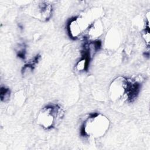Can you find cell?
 Here are the masks:
<instances>
[{
    "mask_svg": "<svg viewBox=\"0 0 150 150\" xmlns=\"http://www.w3.org/2000/svg\"><path fill=\"white\" fill-rule=\"evenodd\" d=\"M110 121L104 115L93 112L90 114L80 128V135L83 137L98 138L103 136L108 129Z\"/></svg>",
    "mask_w": 150,
    "mask_h": 150,
    "instance_id": "6da1fadb",
    "label": "cell"
},
{
    "mask_svg": "<svg viewBox=\"0 0 150 150\" xmlns=\"http://www.w3.org/2000/svg\"><path fill=\"white\" fill-rule=\"evenodd\" d=\"M64 115L63 109L57 104H49L42 108L37 116V123L42 128L50 129L55 127Z\"/></svg>",
    "mask_w": 150,
    "mask_h": 150,
    "instance_id": "7a4b0ae2",
    "label": "cell"
},
{
    "mask_svg": "<svg viewBox=\"0 0 150 150\" xmlns=\"http://www.w3.org/2000/svg\"><path fill=\"white\" fill-rule=\"evenodd\" d=\"M129 79L118 77L115 79L110 84L109 93L110 98L113 101L127 99Z\"/></svg>",
    "mask_w": 150,
    "mask_h": 150,
    "instance_id": "3957f363",
    "label": "cell"
},
{
    "mask_svg": "<svg viewBox=\"0 0 150 150\" xmlns=\"http://www.w3.org/2000/svg\"><path fill=\"white\" fill-rule=\"evenodd\" d=\"M90 25L84 17L77 16L71 19L67 24V31L69 36L74 39L79 38L89 28Z\"/></svg>",
    "mask_w": 150,
    "mask_h": 150,
    "instance_id": "277c9868",
    "label": "cell"
},
{
    "mask_svg": "<svg viewBox=\"0 0 150 150\" xmlns=\"http://www.w3.org/2000/svg\"><path fill=\"white\" fill-rule=\"evenodd\" d=\"M52 13V6L47 2H42L38 5V18L42 21H48Z\"/></svg>",
    "mask_w": 150,
    "mask_h": 150,
    "instance_id": "5b68a950",
    "label": "cell"
},
{
    "mask_svg": "<svg viewBox=\"0 0 150 150\" xmlns=\"http://www.w3.org/2000/svg\"><path fill=\"white\" fill-rule=\"evenodd\" d=\"M40 57V56L39 54H37L33 59H32L30 62H29L28 63L26 64L22 69V74H28L30 72H32V70L34 69L35 65L38 63Z\"/></svg>",
    "mask_w": 150,
    "mask_h": 150,
    "instance_id": "8992f818",
    "label": "cell"
},
{
    "mask_svg": "<svg viewBox=\"0 0 150 150\" xmlns=\"http://www.w3.org/2000/svg\"><path fill=\"white\" fill-rule=\"evenodd\" d=\"M0 95H1V101L4 102H6L9 100L10 97L11 91L8 88L6 87H1Z\"/></svg>",
    "mask_w": 150,
    "mask_h": 150,
    "instance_id": "52a82bcc",
    "label": "cell"
},
{
    "mask_svg": "<svg viewBox=\"0 0 150 150\" xmlns=\"http://www.w3.org/2000/svg\"><path fill=\"white\" fill-rule=\"evenodd\" d=\"M25 54H26V50H25V47L23 45H21L18 50H17V56L19 58L22 59H25Z\"/></svg>",
    "mask_w": 150,
    "mask_h": 150,
    "instance_id": "ba28073f",
    "label": "cell"
},
{
    "mask_svg": "<svg viewBox=\"0 0 150 150\" xmlns=\"http://www.w3.org/2000/svg\"><path fill=\"white\" fill-rule=\"evenodd\" d=\"M143 37L145 41V43H146L147 46H149V40H150V35H149V25H147V27L145 29L144 33H143Z\"/></svg>",
    "mask_w": 150,
    "mask_h": 150,
    "instance_id": "9c48e42d",
    "label": "cell"
}]
</instances>
